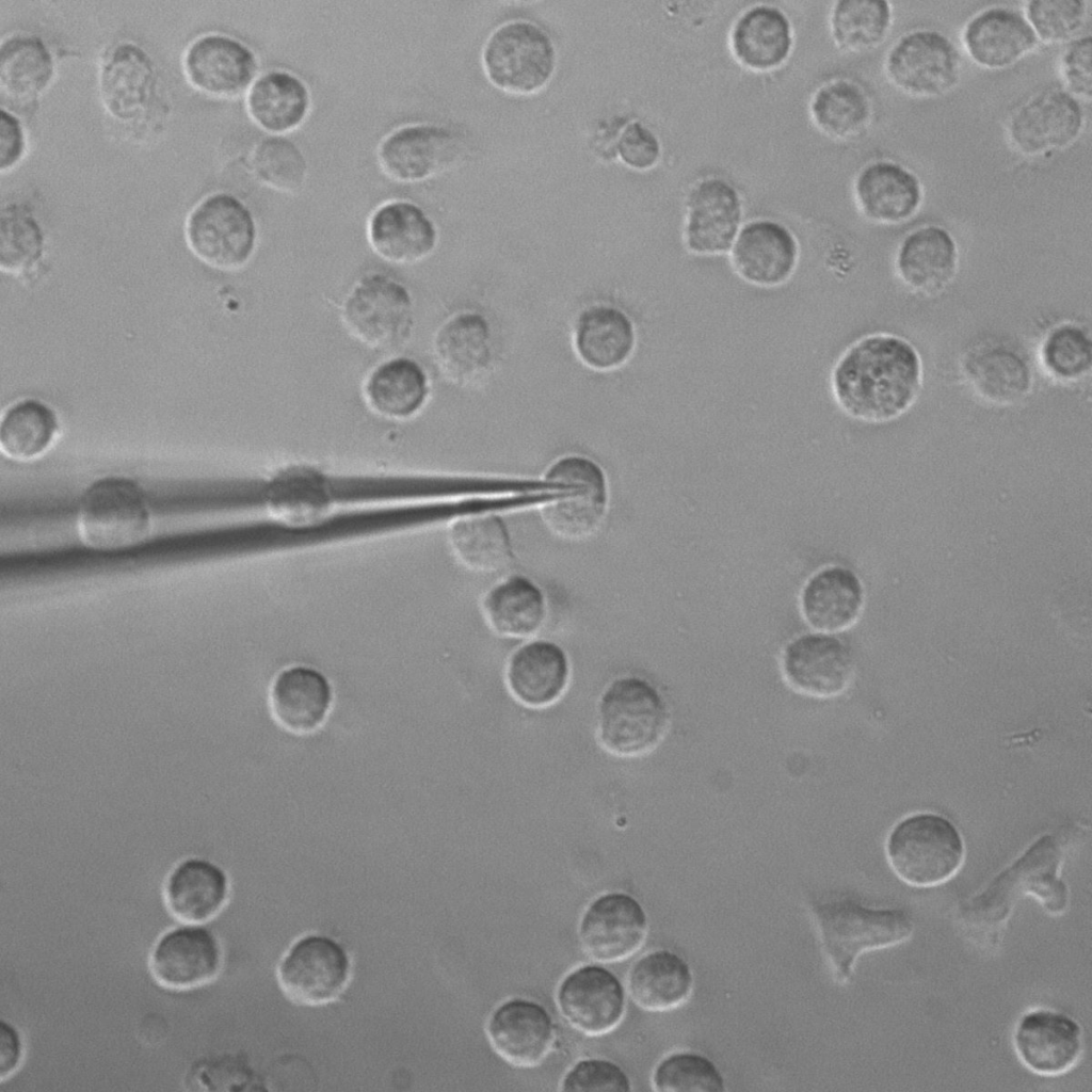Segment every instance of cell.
<instances>
[{
    "label": "cell",
    "instance_id": "cell-1",
    "mask_svg": "<svg viewBox=\"0 0 1092 1092\" xmlns=\"http://www.w3.org/2000/svg\"><path fill=\"white\" fill-rule=\"evenodd\" d=\"M924 382L922 359L906 338L872 333L840 355L831 375L833 397L853 419L882 424L905 415L917 402Z\"/></svg>",
    "mask_w": 1092,
    "mask_h": 1092
},
{
    "label": "cell",
    "instance_id": "cell-2",
    "mask_svg": "<svg viewBox=\"0 0 1092 1092\" xmlns=\"http://www.w3.org/2000/svg\"><path fill=\"white\" fill-rule=\"evenodd\" d=\"M813 914L835 980L841 984L862 953L898 945L914 928L903 910L866 908L851 899L816 902Z\"/></svg>",
    "mask_w": 1092,
    "mask_h": 1092
},
{
    "label": "cell",
    "instance_id": "cell-3",
    "mask_svg": "<svg viewBox=\"0 0 1092 1092\" xmlns=\"http://www.w3.org/2000/svg\"><path fill=\"white\" fill-rule=\"evenodd\" d=\"M671 723L668 702L649 681L619 677L600 695L597 736L601 746L620 757H639L654 751Z\"/></svg>",
    "mask_w": 1092,
    "mask_h": 1092
},
{
    "label": "cell",
    "instance_id": "cell-4",
    "mask_svg": "<svg viewBox=\"0 0 1092 1092\" xmlns=\"http://www.w3.org/2000/svg\"><path fill=\"white\" fill-rule=\"evenodd\" d=\"M886 858L906 884L929 887L951 879L962 867L965 845L957 826L935 813H916L889 832Z\"/></svg>",
    "mask_w": 1092,
    "mask_h": 1092
},
{
    "label": "cell",
    "instance_id": "cell-5",
    "mask_svg": "<svg viewBox=\"0 0 1092 1092\" xmlns=\"http://www.w3.org/2000/svg\"><path fill=\"white\" fill-rule=\"evenodd\" d=\"M481 61L486 78L495 87L510 95L529 96L541 92L551 81L557 50L542 27L530 20L514 19L489 34Z\"/></svg>",
    "mask_w": 1092,
    "mask_h": 1092
},
{
    "label": "cell",
    "instance_id": "cell-6",
    "mask_svg": "<svg viewBox=\"0 0 1092 1092\" xmlns=\"http://www.w3.org/2000/svg\"><path fill=\"white\" fill-rule=\"evenodd\" d=\"M77 528L81 541L96 550L134 546L147 537L151 528L148 500L129 479H100L81 498Z\"/></svg>",
    "mask_w": 1092,
    "mask_h": 1092
},
{
    "label": "cell",
    "instance_id": "cell-7",
    "mask_svg": "<svg viewBox=\"0 0 1092 1092\" xmlns=\"http://www.w3.org/2000/svg\"><path fill=\"white\" fill-rule=\"evenodd\" d=\"M888 82L902 94L931 99L951 92L962 74V57L942 31L917 28L902 33L883 61Z\"/></svg>",
    "mask_w": 1092,
    "mask_h": 1092
},
{
    "label": "cell",
    "instance_id": "cell-8",
    "mask_svg": "<svg viewBox=\"0 0 1092 1092\" xmlns=\"http://www.w3.org/2000/svg\"><path fill=\"white\" fill-rule=\"evenodd\" d=\"M1061 860L1062 850L1056 837L1039 838L974 899L967 911L969 918L999 924L1010 912L1014 898L1023 893L1035 895L1048 912L1059 914L1067 898L1066 887L1058 877Z\"/></svg>",
    "mask_w": 1092,
    "mask_h": 1092
},
{
    "label": "cell",
    "instance_id": "cell-9",
    "mask_svg": "<svg viewBox=\"0 0 1092 1092\" xmlns=\"http://www.w3.org/2000/svg\"><path fill=\"white\" fill-rule=\"evenodd\" d=\"M544 480L565 486L558 497L541 505L546 527L558 537L581 542L601 527L608 505L607 478L601 467L585 456L557 460Z\"/></svg>",
    "mask_w": 1092,
    "mask_h": 1092
},
{
    "label": "cell",
    "instance_id": "cell-10",
    "mask_svg": "<svg viewBox=\"0 0 1092 1092\" xmlns=\"http://www.w3.org/2000/svg\"><path fill=\"white\" fill-rule=\"evenodd\" d=\"M186 238L190 250L203 262L231 271L250 260L257 230L252 212L239 198L216 192L191 210Z\"/></svg>",
    "mask_w": 1092,
    "mask_h": 1092
},
{
    "label": "cell",
    "instance_id": "cell-11",
    "mask_svg": "<svg viewBox=\"0 0 1092 1092\" xmlns=\"http://www.w3.org/2000/svg\"><path fill=\"white\" fill-rule=\"evenodd\" d=\"M1083 103L1060 85L1041 89L1009 114V143L1023 157H1049L1072 146L1085 127Z\"/></svg>",
    "mask_w": 1092,
    "mask_h": 1092
},
{
    "label": "cell",
    "instance_id": "cell-12",
    "mask_svg": "<svg viewBox=\"0 0 1092 1092\" xmlns=\"http://www.w3.org/2000/svg\"><path fill=\"white\" fill-rule=\"evenodd\" d=\"M347 949L325 934L299 937L282 958L277 980L285 995L295 1003L320 1006L334 1001L351 977Z\"/></svg>",
    "mask_w": 1092,
    "mask_h": 1092
},
{
    "label": "cell",
    "instance_id": "cell-13",
    "mask_svg": "<svg viewBox=\"0 0 1092 1092\" xmlns=\"http://www.w3.org/2000/svg\"><path fill=\"white\" fill-rule=\"evenodd\" d=\"M347 330L375 350L402 344L413 328V303L407 289L383 274L362 278L342 307Z\"/></svg>",
    "mask_w": 1092,
    "mask_h": 1092
},
{
    "label": "cell",
    "instance_id": "cell-14",
    "mask_svg": "<svg viewBox=\"0 0 1092 1092\" xmlns=\"http://www.w3.org/2000/svg\"><path fill=\"white\" fill-rule=\"evenodd\" d=\"M959 367L968 389L992 406H1015L1034 386L1028 354L1011 340L985 338L974 343L962 354Z\"/></svg>",
    "mask_w": 1092,
    "mask_h": 1092
},
{
    "label": "cell",
    "instance_id": "cell-15",
    "mask_svg": "<svg viewBox=\"0 0 1092 1092\" xmlns=\"http://www.w3.org/2000/svg\"><path fill=\"white\" fill-rule=\"evenodd\" d=\"M465 143L453 130L415 124L396 129L379 145L378 162L390 179L419 182L455 167L465 156Z\"/></svg>",
    "mask_w": 1092,
    "mask_h": 1092
},
{
    "label": "cell",
    "instance_id": "cell-16",
    "mask_svg": "<svg viewBox=\"0 0 1092 1092\" xmlns=\"http://www.w3.org/2000/svg\"><path fill=\"white\" fill-rule=\"evenodd\" d=\"M223 965V949L204 924L181 922L164 931L149 952L148 966L161 986L187 991L213 981Z\"/></svg>",
    "mask_w": 1092,
    "mask_h": 1092
},
{
    "label": "cell",
    "instance_id": "cell-17",
    "mask_svg": "<svg viewBox=\"0 0 1092 1092\" xmlns=\"http://www.w3.org/2000/svg\"><path fill=\"white\" fill-rule=\"evenodd\" d=\"M781 672L787 686L797 693L832 698L851 685L855 660L850 647L832 633H804L785 646Z\"/></svg>",
    "mask_w": 1092,
    "mask_h": 1092
},
{
    "label": "cell",
    "instance_id": "cell-18",
    "mask_svg": "<svg viewBox=\"0 0 1092 1092\" xmlns=\"http://www.w3.org/2000/svg\"><path fill=\"white\" fill-rule=\"evenodd\" d=\"M648 919L631 895L611 892L596 897L584 910L578 935L584 952L598 963H615L635 954L644 944Z\"/></svg>",
    "mask_w": 1092,
    "mask_h": 1092
},
{
    "label": "cell",
    "instance_id": "cell-19",
    "mask_svg": "<svg viewBox=\"0 0 1092 1092\" xmlns=\"http://www.w3.org/2000/svg\"><path fill=\"white\" fill-rule=\"evenodd\" d=\"M557 1005L565 1021L579 1032L604 1035L614 1030L624 1017L625 989L605 966L585 964L561 980Z\"/></svg>",
    "mask_w": 1092,
    "mask_h": 1092
},
{
    "label": "cell",
    "instance_id": "cell-20",
    "mask_svg": "<svg viewBox=\"0 0 1092 1092\" xmlns=\"http://www.w3.org/2000/svg\"><path fill=\"white\" fill-rule=\"evenodd\" d=\"M967 58L986 70H1003L1032 53L1039 41L1022 9L994 4L973 14L961 30Z\"/></svg>",
    "mask_w": 1092,
    "mask_h": 1092
},
{
    "label": "cell",
    "instance_id": "cell-21",
    "mask_svg": "<svg viewBox=\"0 0 1092 1092\" xmlns=\"http://www.w3.org/2000/svg\"><path fill=\"white\" fill-rule=\"evenodd\" d=\"M257 67V59L246 45L220 33L197 37L182 58L189 83L208 96L222 99L243 94L252 85Z\"/></svg>",
    "mask_w": 1092,
    "mask_h": 1092
},
{
    "label": "cell",
    "instance_id": "cell-22",
    "mask_svg": "<svg viewBox=\"0 0 1092 1092\" xmlns=\"http://www.w3.org/2000/svg\"><path fill=\"white\" fill-rule=\"evenodd\" d=\"M742 220L737 189L720 177L696 182L686 199L684 241L697 255H719L730 250Z\"/></svg>",
    "mask_w": 1092,
    "mask_h": 1092
},
{
    "label": "cell",
    "instance_id": "cell-23",
    "mask_svg": "<svg viewBox=\"0 0 1092 1092\" xmlns=\"http://www.w3.org/2000/svg\"><path fill=\"white\" fill-rule=\"evenodd\" d=\"M902 285L922 298L942 294L956 279L960 250L944 226L925 224L909 231L899 242L894 260Z\"/></svg>",
    "mask_w": 1092,
    "mask_h": 1092
},
{
    "label": "cell",
    "instance_id": "cell-24",
    "mask_svg": "<svg viewBox=\"0 0 1092 1092\" xmlns=\"http://www.w3.org/2000/svg\"><path fill=\"white\" fill-rule=\"evenodd\" d=\"M853 196L857 209L868 221L895 226L918 213L925 191L913 170L892 159H877L857 172Z\"/></svg>",
    "mask_w": 1092,
    "mask_h": 1092
},
{
    "label": "cell",
    "instance_id": "cell-25",
    "mask_svg": "<svg viewBox=\"0 0 1092 1092\" xmlns=\"http://www.w3.org/2000/svg\"><path fill=\"white\" fill-rule=\"evenodd\" d=\"M486 1034L494 1051L521 1069L539 1065L551 1050L556 1030L548 1011L539 1002L514 997L489 1015Z\"/></svg>",
    "mask_w": 1092,
    "mask_h": 1092
},
{
    "label": "cell",
    "instance_id": "cell-26",
    "mask_svg": "<svg viewBox=\"0 0 1092 1092\" xmlns=\"http://www.w3.org/2000/svg\"><path fill=\"white\" fill-rule=\"evenodd\" d=\"M799 243L784 224L753 220L743 225L732 247L730 263L745 282L758 287L785 284L796 271Z\"/></svg>",
    "mask_w": 1092,
    "mask_h": 1092
},
{
    "label": "cell",
    "instance_id": "cell-27",
    "mask_svg": "<svg viewBox=\"0 0 1092 1092\" xmlns=\"http://www.w3.org/2000/svg\"><path fill=\"white\" fill-rule=\"evenodd\" d=\"M1013 1041L1022 1063L1043 1076L1070 1071L1082 1053V1032L1077 1022L1048 1009L1025 1013L1016 1024Z\"/></svg>",
    "mask_w": 1092,
    "mask_h": 1092
},
{
    "label": "cell",
    "instance_id": "cell-28",
    "mask_svg": "<svg viewBox=\"0 0 1092 1092\" xmlns=\"http://www.w3.org/2000/svg\"><path fill=\"white\" fill-rule=\"evenodd\" d=\"M98 83L106 111L116 121L136 122L154 101L157 73L152 60L141 47L125 42L106 54Z\"/></svg>",
    "mask_w": 1092,
    "mask_h": 1092
},
{
    "label": "cell",
    "instance_id": "cell-29",
    "mask_svg": "<svg viewBox=\"0 0 1092 1092\" xmlns=\"http://www.w3.org/2000/svg\"><path fill=\"white\" fill-rule=\"evenodd\" d=\"M865 605L860 577L840 565L825 566L813 574L800 595L804 621L826 633L845 631L856 624Z\"/></svg>",
    "mask_w": 1092,
    "mask_h": 1092
},
{
    "label": "cell",
    "instance_id": "cell-30",
    "mask_svg": "<svg viewBox=\"0 0 1092 1092\" xmlns=\"http://www.w3.org/2000/svg\"><path fill=\"white\" fill-rule=\"evenodd\" d=\"M569 676V661L564 649L546 640L530 641L518 647L505 668L510 693L530 708H544L560 700Z\"/></svg>",
    "mask_w": 1092,
    "mask_h": 1092
},
{
    "label": "cell",
    "instance_id": "cell-31",
    "mask_svg": "<svg viewBox=\"0 0 1092 1092\" xmlns=\"http://www.w3.org/2000/svg\"><path fill=\"white\" fill-rule=\"evenodd\" d=\"M372 250L383 259L412 264L428 257L437 241L433 221L416 204L390 200L374 210L367 227Z\"/></svg>",
    "mask_w": 1092,
    "mask_h": 1092
},
{
    "label": "cell",
    "instance_id": "cell-32",
    "mask_svg": "<svg viewBox=\"0 0 1092 1092\" xmlns=\"http://www.w3.org/2000/svg\"><path fill=\"white\" fill-rule=\"evenodd\" d=\"M229 880L216 864L200 857L180 862L167 876L163 900L167 911L181 922L205 924L225 908Z\"/></svg>",
    "mask_w": 1092,
    "mask_h": 1092
},
{
    "label": "cell",
    "instance_id": "cell-33",
    "mask_svg": "<svg viewBox=\"0 0 1092 1092\" xmlns=\"http://www.w3.org/2000/svg\"><path fill=\"white\" fill-rule=\"evenodd\" d=\"M434 355L443 374L457 385H470L489 370L493 340L488 322L477 312L449 319L434 338Z\"/></svg>",
    "mask_w": 1092,
    "mask_h": 1092
},
{
    "label": "cell",
    "instance_id": "cell-34",
    "mask_svg": "<svg viewBox=\"0 0 1092 1092\" xmlns=\"http://www.w3.org/2000/svg\"><path fill=\"white\" fill-rule=\"evenodd\" d=\"M793 45L792 27L777 6L756 4L745 10L734 22L729 46L735 59L754 71L780 67Z\"/></svg>",
    "mask_w": 1092,
    "mask_h": 1092
},
{
    "label": "cell",
    "instance_id": "cell-35",
    "mask_svg": "<svg viewBox=\"0 0 1092 1092\" xmlns=\"http://www.w3.org/2000/svg\"><path fill=\"white\" fill-rule=\"evenodd\" d=\"M691 967L679 954L658 949L645 953L630 967L627 987L633 1002L648 1012L681 1007L693 992Z\"/></svg>",
    "mask_w": 1092,
    "mask_h": 1092
},
{
    "label": "cell",
    "instance_id": "cell-36",
    "mask_svg": "<svg viewBox=\"0 0 1092 1092\" xmlns=\"http://www.w3.org/2000/svg\"><path fill=\"white\" fill-rule=\"evenodd\" d=\"M332 701L331 686L318 671L292 667L280 672L270 691L275 720L287 730L305 734L324 720Z\"/></svg>",
    "mask_w": 1092,
    "mask_h": 1092
},
{
    "label": "cell",
    "instance_id": "cell-37",
    "mask_svg": "<svg viewBox=\"0 0 1092 1092\" xmlns=\"http://www.w3.org/2000/svg\"><path fill=\"white\" fill-rule=\"evenodd\" d=\"M481 610L487 626L496 635L525 639L543 627L547 604L542 590L533 581L513 575L484 595Z\"/></svg>",
    "mask_w": 1092,
    "mask_h": 1092
},
{
    "label": "cell",
    "instance_id": "cell-38",
    "mask_svg": "<svg viewBox=\"0 0 1092 1092\" xmlns=\"http://www.w3.org/2000/svg\"><path fill=\"white\" fill-rule=\"evenodd\" d=\"M310 109V94L295 75L272 70L260 76L250 87L246 110L262 130L275 135L296 129Z\"/></svg>",
    "mask_w": 1092,
    "mask_h": 1092
},
{
    "label": "cell",
    "instance_id": "cell-39",
    "mask_svg": "<svg viewBox=\"0 0 1092 1092\" xmlns=\"http://www.w3.org/2000/svg\"><path fill=\"white\" fill-rule=\"evenodd\" d=\"M636 342L631 320L612 306L596 305L581 312L575 330V346L582 360L595 369L624 364Z\"/></svg>",
    "mask_w": 1092,
    "mask_h": 1092
},
{
    "label": "cell",
    "instance_id": "cell-40",
    "mask_svg": "<svg viewBox=\"0 0 1092 1092\" xmlns=\"http://www.w3.org/2000/svg\"><path fill=\"white\" fill-rule=\"evenodd\" d=\"M428 378L415 360L398 357L384 362L368 376L364 395L370 408L389 419H406L424 404Z\"/></svg>",
    "mask_w": 1092,
    "mask_h": 1092
},
{
    "label": "cell",
    "instance_id": "cell-41",
    "mask_svg": "<svg viewBox=\"0 0 1092 1092\" xmlns=\"http://www.w3.org/2000/svg\"><path fill=\"white\" fill-rule=\"evenodd\" d=\"M448 540L457 561L475 573H497L505 568L513 557L509 532L496 513L455 518Z\"/></svg>",
    "mask_w": 1092,
    "mask_h": 1092
},
{
    "label": "cell",
    "instance_id": "cell-42",
    "mask_svg": "<svg viewBox=\"0 0 1092 1092\" xmlns=\"http://www.w3.org/2000/svg\"><path fill=\"white\" fill-rule=\"evenodd\" d=\"M809 112L814 124L824 134L847 141L861 136L869 128L873 105L860 83L837 78L816 90Z\"/></svg>",
    "mask_w": 1092,
    "mask_h": 1092
},
{
    "label": "cell",
    "instance_id": "cell-43",
    "mask_svg": "<svg viewBox=\"0 0 1092 1092\" xmlns=\"http://www.w3.org/2000/svg\"><path fill=\"white\" fill-rule=\"evenodd\" d=\"M54 75L52 54L44 41L33 34H14L0 46L1 91L20 102L35 100Z\"/></svg>",
    "mask_w": 1092,
    "mask_h": 1092
},
{
    "label": "cell",
    "instance_id": "cell-44",
    "mask_svg": "<svg viewBox=\"0 0 1092 1092\" xmlns=\"http://www.w3.org/2000/svg\"><path fill=\"white\" fill-rule=\"evenodd\" d=\"M893 22V6L884 0H840L830 14L833 41L839 49L852 53L880 46Z\"/></svg>",
    "mask_w": 1092,
    "mask_h": 1092
},
{
    "label": "cell",
    "instance_id": "cell-45",
    "mask_svg": "<svg viewBox=\"0 0 1092 1092\" xmlns=\"http://www.w3.org/2000/svg\"><path fill=\"white\" fill-rule=\"evenodd\" d=\"M59 431L54 411L36 399H23L6 408L0 423L2 452L26 461L44 453Z\"/></svg>",
    "mask_w": 1092,
    "mask_h": 1092
},
{
    "label": "cell",
    "instance_id": "cell-46",
    "mask_svg": "<svg viewBox=\"0 0 1092 1092\" xmlns=\"http://www.w3.org/2000/svg\"><path fill=\"white\" fill-rule=\"evenodd\" d=\"M1040 364L1053 381L1061 385L1082 382L1092 368V339L1088 327L1075 321L1053 326L1043 337Z\"/></svg>",
    "mask_w": 1092,
    "mask_h": 1092
},
{
    "label": "cell",
    "instance_id": "cell-47",
    "mask_svg": "<svg viewBox=\"0 0 1092 1092\" xmlns=\"http://www.w3.org/2000/svg\"><path fill=\"white\" fill-rule=\"evenodd\" d=\"M1022 11L1040 44L1063 46L1090 32L1087 0H1030L1023 2Z\"/></svg>",
    "mask_w": 1092,
    "mask_h": 1092
},
{
    "label": "cell",
    "instance_id": "cell-48",
    "mask_svg": "<svg viewBox=\"0 0 1092 1092\" xmlns=\"http://www.w3.org/2000/svg\"><path fill=\"white\" fill-rule=\"evenodd\" d=\"M251 164L256 178L276 192L295 193L307 179L308 168L303 152L282 135L260 141L254 148Z\"/></svg>",
    "mask_w": 1092,
    "mask_h": 1092
},
{
    "label": "cell",
    "instance_id": "cell-49",
    "mask_svg": "<svg viewBox=\"0 0 1092 1092\" xmlns=\"http://www.w3.org/2000/svg\"><path fill=\"white\" fill-rule=\"evenodd\" d=\"M271 487L269 504L272 513L290 524H310L323 516L328 497L322 482L311 472L292 471Z\"/></svg>",
    "mask_w": 1092,
    "mask_h": 1092
},
{
    "label": "cell",
    "instance_id": "cell-50",
    "mask_svg": "<svg viewBox=\"0 0 1092 1092\" xmlns=\"http://www.w3.org/2000/svg\"><path fill=\"white\" fill-rule=\"evenodd\" d=\"M44 251L43 230L25 207L10 205L0 215V266L3 271L21 273L32 268Z\"/></svg>",
    "mask_w": 1092,
    "mask_h": 1092
},
{
    "label": "cell",
    "instance_id": "cell-51",
    "mask_svg": "<svg viewBox=\"0 0 1092 1092\" xmlns=\"http://www.w3.org/2000/svg\"><path fill=\"white\" fill-rule=\"evenodd\" d=\"M652 1083L658 1092H723L725 1081L717 1065L694 1051H675L656 1065Z\"/></svg>",
    "mask_w": 1092,
    "mask_h": 1092
},
{
    "label": "cell",
    "instance_id": "cell-52",
    "mask_svg": "<svg viewBox=\"0 0 1092 1092\" xmlns=\"http://www.w3.org/2000/svg\"><path fill=\"white\" fill-rule=\"evenodd\" d=\"M1057 70L1063 87L1083 102L1092 97V39L1082 34L1062 46L1057 59Z\"/></svg>",
    "mask_w": 1092,
    "mask_h": 1092
},
{
    "label": "cell",
    "instance_id": "cell-53",
    "mask_svg": "<svg viewBox=\"0 0 1092 1092\" xmlns=\"http://www.w3.org/2000/svg\"><path fill=\"white\" fill-rule=\"evenodd\" d=\"M563 1091H620L629 1092L631 1081L616 1063L600 1058H585L576 1062L561 1081Z\"/></svg>",
    "mask_w": 1092,
    "mask_h": 1092
},
{
    "label": "cell",
    "instance_id": "cell-54",
    "mask_svg": "<svg viewBox=\"0 0 1092 1092\" xmlns=\"http://www.w3.org/2000/svg\"><path fill=\"white\" fill-rule=\"evenodd\" d=\"M617 152L626 166L636 171H647L658 163L661 145L648 127L640 122H632L624 128L619 138Z\"/></svg>",
    "mask_w": 1092,
    "mask_h": 1092
},
{
    "label": "cell",
    "instance_id": "cell-55",
    "mask_svg": "<svg viewBox=\"0 0 1092 1092\" xmlns=\"http://www.w3.org/2000/svg\"><path fill=\"white\" fill-rule=\"evenodd\" d=\"M26 134L20 121L10 111L1 110L0 170H12L23 157Z\"/></svg>",
    "mask_w": 1092,
    "mask_h": 1092
},
{
    "label": "cell",
    "instance_id": "cell-56",
    "mask_svg": "<svg viewBox=\"0 0 1092 1092\" xmlns=\"http://www.w3.org/2000/svg\"><path fill=\"white\" fill-rule=\"evenodd\" d=\"M0 1079L13 1076L22 1063L25 1043L20 1030L11 1022H0Z\"/></svg>",
    "mask_w": 1092,
    "mask_h": 1092
}]
</instances>
